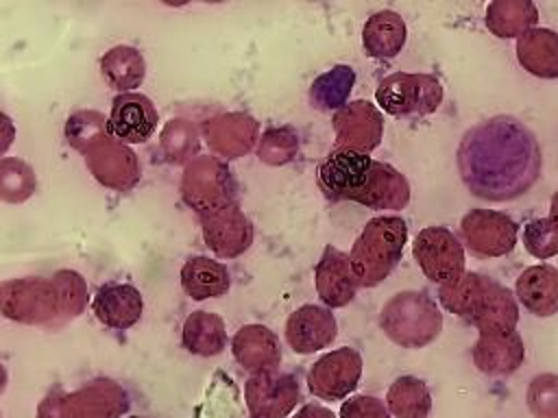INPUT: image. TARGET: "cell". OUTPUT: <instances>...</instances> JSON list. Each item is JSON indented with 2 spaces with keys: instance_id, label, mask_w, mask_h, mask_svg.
I'll return each mask as SVG.
<instances>
[{
  "instance_id": "1",
  "label": "cell",
  "mask_w": 558,
  "mask_h": 418,
  "mask_svg": "<svg viewBox=\"0 0 558 418\" xmlns=\"http://www.w3.org/2000/svg\"><path fill=\"white\" fill-rule=\"evenodd\" d=\"M456 157L466 189L495 202L523 196L538 181L543 165L536 137L510 115H495L469 128Z\"/></svg>"
},
{
  "instance_id": "2",
  "label": "cell",
  "mask_w": 558,
  "mask_h": 418,
  "mask_svg": "<svg viewBox=\"0 0 558 418\" xmlns=\"http://www.w3.org/2000/svg\"><path fill=\"white\" fill-rule=\"evenodd\" d=\"M318 187L329 200L368 209H403L410 202V183L397 168L344 148L331 150L318 165Z\"/></svg>"
},
{
  "instance_id": "3",
  "label": "cell",
  "mask_w": 558,
  "mask_h": 418,
  "mask_svg": "<svg viewBox=\"0 0 558 418\" xmlns=\"http://www.w3.org/2000/svg\"><path fill=\"white\" fill-rule=\"evenodd\" d=\"M85 296V281L72 270L57 272L50 281L37 276L4 281L0 283V314L17 322L39 324L61 311L81 314Z\"/></svg>"
},
{
  "instance_id": "4",
  "label": "cell",
  "mask_w": 558,
  "mask_h": 418,
  "mask_svg": "<svg viewBox=\"0 0 558 418\" xmlns=\"http://www.w3.org/2000/svg\"><path fill=\"white\" fill-rule=\"evenodd\" d=\"M408 224L399 216H377L366 222L349 253L353 274L362 287L379 285L401 261Z\"/></svg>"
},
{
  "instance_id": "5",
  "label": "cell",
  "mask_w": 558,
  "mask_h": 418,
  "mask_svg": "<svg viewBox=\"0 0 558 418\" xmlns=\"http://www.w3.org/2000/svg\"><path fill=\"white\" fill-rule=\"evenodd\" d=\"M70 122L78 124V133L70 135V142L76 150L87 155V165L100 183L124 189L137 181L140 170L135 155L124 144L113 142L107 131L96 135V128L107 122L100 113H92V122H83V115L76 113L70 118Z\"/></svg>"
},
{
  "instance_id": "6",
  "label": "cell",
  "mask_w": 558,
  "mask_h": 418,
  "mask_svg": "<svg viewBox=\"0 0 558 418\" xmlns=\"http://www.w3.org/2000/svg\"><path fill=\"white\" fill-rule=\"evenodd\" d=\"M384 333L403 348H421L434 342L442 329V314L425 292H399L381 309Z\"/></svg>"
},
{
  "instance_id": "7",
  "label": "cell",
  "mask_w": 558,
  "mask_h": 418,
  "mask_svg": "<svg viewBox=\"0 0 558 418\" xmlns=\"http://www.w3.org/2000/svg\"><path fill=\"white\" fill-rule=\"evenodd\" d=\"M126 409V392L116 381L98 379L78 392L44 398L37 418H120Z\"/></svg>"
},
{
  "instance_id": "8",
  "label": "cell",
  "mask_w": 558,
  "mask_h": 418,
  "mask_svg": "<svg viewBox=\"0 0 558 418\" xmlns=\"http://www.w3.org/2000/svg\"><path fill=\"white\" fill-rule=\"evenodd\" d=\"M375 100L381 111L395 118L429 115L442 102V85L434 74L395 72L379 83Z\"/></svg>"
},
{
  "instance_id": "9",
  "label": "cell",
  "mask_w": 558,
  "mask_h": 418,
  "mask_svg": "<svg viewBox=\"0 0 558 418\" xmlns=\"http://www.w3.org/2000/svg\"><path fill=\"white\" fill-rule=\"evenodd\" d=\"M412 257L421 272L438 285L451 283L466 272L464 248L447 226L421 229L412 244Z\"/></svg>"
},
{
  "instance_id": "10",
  "label": "cell",
  "mask_w": 558,
  "mask_h": 418,
  "mask_svg": "<svg viewBox=\"0 0 558 418\" xmlns=\"http://www.w3.org/2000/svg\"><path fill=\"white\" fill-rule=\"evenodd\" d=\"M466 248L480 257H504L512 253L519 237L517 222L495 209H471L460 220Z\"/></svg>"
},
{
  "instance_id": "11",
  "label": "cell",
  "mask_w": 558,
  "mask_h": 418,
  "mask_svg": "<svg viewBox=\"0 0 558 418\" xmlns=\"http://www.w3.org/2000/svg\"><path fill=\"white\" fill-rule=\"evenodd\" d=\"M362 377V355L342 346L318 357L307 372V388L314 396L323 401H342L360 383Z\"/></svg>"
},
{
  "instance_id": "12",
  "label": "cell",
  "mask_w": 558,
  "mask_h": 418,
  "mask_svg": "<svg viewBox=\"0 0 558 418\" xmlns=\"http://www.w3.org/2000/svg\"><path fill=\"white\" fill-rule=\"evenodd\" d=\"M338 148L371 155L384 135V113L368 100H353L333 115Z\"/></svg>"
},
{
  "instance_id": "13",
  "label": "cell",
  "mask_w": 558,
  "mask_h": 418,
  "mask_svg": "<svg viewBox=\"0 0 558 418\" xmlns=\"http://www.w3.org/2000/svg\"><path fill=\"white\" fill-rule=\"evenodd\" d=\"M246 405L253 418H286L301 398V388L294 374L262 372L253 374L244 388Z\"/></svg>"
},
{
  "instance_id": "14",
  "label": "cell",
  "mask_w": 558,
  "mask_h": 418,
  "mask_svg": "<svg viewBox=\"0 0 558 418\" xmlns=\"http://www.w3.org/2000/svg\"><path fill=\"white\" fill-rule=\"evenodd\" d=\"M159 115L155 104L135 91L118 94L107 118V133L120 144H144L157 128Z\"/></svg>"
},
{
  "instance_id": "15",
  "label": "cell",
  "mask_w": 558,
  "mask_h": 418,
  "mask_svg": "<svg viewBox=\"0 0 558 418\" xmlns=\"http://www.w3.org/2000/svg\"><path fill=\"white\" fill-rule=\"evenodd\" d=\"M181 187L185 200L196 207L198 213L231 205L233 187L229 170L209 157H201L187 168Z\"/></svg>"
},
{
  "instance_id": "16",
  "label": "cell",
  "mask_w": 558,
  "mask_h": 418,
  "mask_svg": "<svg viewBox=\"0 0 558 418\" xmlns=\"http://www.w3.org/2000/svg\"><path fill=\"white\" fill-rule=\"evenodd\" d=\"M466 320L480 333L517 331V322H519L517 298L506 285L486 276Z\"/></svg>"
},
{
  "instance_id": "17",
  "label": "cell",
  "mask_w": 558,
  "mask_h": 418,
  "mask_svg": "<svg viewBox=\"0 0 558 418\" xmlns=\"http://www.w3.org/2000/svg\"><path fill=\"white\" fill-rule=\"evenodd\" d=\"M201 220L207 246L220 257L242 255L253 239V229L246 216L233 202L201 213Z\"/></svg>"
},
{
  "instance_id": "18",
  "label": "cell",
  "mask_w": 558,
  "mask_h": 418,
  "mask_svg": "<svg viewBox=\"0 0 558 418\" xmlns=\"http://www.w3.org/2000/svg\"><path fill=\"white\" fill-rule=\"evenodd\" d=\"M338 335L333 314L320 305H301L286 320V340L299 355L327 348Z\"/></svg>"
},
{
  "instance_id": "19",
  "label": "cell",
  "mask_w": 558,
  "mask_h": 418,
  "mask_svg": "<svg viewBox=\"0 0 558 418\" xmlns=\"http://www.w3.org/2000/svg\"><path fill=\"white\" fill-rule=\"evenodd\" d=\"M316 292L327 307H344L355 298L360 287L349 255L338 250L336 246H325L316 270H314Z\"/></svg>"
},
{
  "instance_id": "20",
  "label": "cell",
  "mask_w": 558,
  "mask_h": 418,
  "mask_svg": "<svg viewBox=\"0 0 558 418\" xmlns=\"http://www.w3.org/2000/svg\"><path fill=\"white\" fill-rule=\"evenodd\" d=\"M525 359V346L517 331L480 333L473 346V364L480 372L506 377L519 370Z\"/></svg>"
},
{
  "instance_id": "21",
  "label": "cell",
  "mask_w": 558,
  "mask_h": 418,
  "mask_svg": "<svg viewBox=\"0 0 558 418\" xmlns=\"http://www.w3.org/2000/svg\"><path fill=\"white\" fill-rule=\"evenodd\" d=\"M92 309L105 327L124 331L140 320L144 300L140 290L131 283H105L96 290Z\"/></svg>"
},
{
  "instance_id": "22",
  "label": "cell",
  "mask_w": 558,
  "mask_h": 418,
  "mask_svg": "<svg viewBox=\"0 0 558 418\" xmlns=\"http://www.w3.org/2000/svg\"><path fill=\"white\" fill-rule=\"evenodd\" d=\"M519 303L538 318L558 314V268L551 263H538L525 268L517 276L514 285Z\"/></svg>"
},
{
  "instance_id": "23",
  "label": "cell",
  "mask_w": 558,
  "mask_h": 418,
  "mask_svg": "<svg viewBox=\"0 0 558 418\" xmlns=\"http://www.w3.org/2000/svg\"><path fill=\"white\" fill-rule=\"evenodd\" d=\"M233 357L253 374L272 372L281 359L277 335L264 324H246L233 337Z\"/></svg>"
},
{
  "instance_id": "24",
  "label": "cell",
  "mask_w": 558,
  "mask_h": 418,
  "mask_svg": "<svg viewBox=\"0 0 558 418\" xmlns=\"http://www.w3.org/2000/svg\"><path fill=\"white\" fill-rule=\"evenodd\" d=\"M519 65L538 78H558V33L534 26L517 39Z\"/></svg>"
},
{
  "instance_id": "25",
  "label": "cell",
  "mask_w": 558,
  "mask_h": 418,
  "mask_svg": "<svg viewBox=\"0 0 558 418\" xmlns=\"http://www.w3.org/2000/svg\"><path fill=\"white\" fill-rule=\"evenodd\" d=\"M408 39V28L397 11L384 9L373 13L362 28V46L373 59L397 57Z\"/></svg>"
},
{
  "instance_id": "26",
  "label": "cell",
  "mask_w": 558,
  "mask_h": 418,
  "mask_svg": "<svg viewBox=\"0 0 558 418\" xmlns=\"http://www.w3.org/2000/svg\"><path fill=\"white\" fill-rule=\"evenodd\" d=\"M181 285L194 300H207L227 294L231 276L225 263L211 257L194 255L181 268Z\"/></svg>"
},
{
  "instance_id": "27",
  "label": "cell",
  "mask_w": 558,
  "mask_h": 418,
  "mask_svg": "<svg viewBox=\"0 0 558 418\" xmlns=\"http://www.w3.org/2000/svg\"><path fill=\"white\" fill-rule=\"evenodd\" d=\"M257 122L248 115H220L207 122L205 135L207 144L229 157H240L246 152L255 139Z\"/></svg>"
},
{
  "instance_id": "28",
  "label": "cell",
  "mask_w": 558,
  "mask_h": 418,
  "mask_svg": "<svg viewBox=\"0 0 558 418\" xmlns=\"http://www.w3.org/2000/svg\"><path fill=\"white\" fill-rule=\"evenodd\" d=\"M536 22L538 9L530 0H495L486 7V26L499 39H519Z\"/></svg>"
},
{
  "instance_id": "29",
  "label": "cell",
  "mask_w": 558,
  "mask_h": 418,
  "mask_svg": "<svg viewBox=\"0 0 558 418\" xmlns=\"http://www.w3.org/2000/svg\"><path fill=\"white\" fill-rule=\"evenodd\" d=\"M181 344L201 357L222 353L227 344L225 320L211 311H192L181 331Z\"/></svg>"
},
{
  "instance_id": "30",
  "label": "cell",
  "mask_w": 558,
  "mask_h": 418,
  "mask_svg": "<svg viewBox=\"0 0 558 418\" xmlns=\"http://www.w3.org/2000/svg\"><path fill=\"white\" fill-rule=\"evenodd\" d=\"M386 407L395 418H427L432 411L429 388L418 377L403 374L390 383Z\"/></svg>"
},
{
  "instance_id": "31",
  "label": "cell",
  "mask_w": 558,
  "mask_h": 418,
  "mask_svg": "<svg viewBox=\"0 0 558 418\" xmlns=\"http://www.w3.org/2000/svg\"><path fill=\"white\" fill-rule=\"evenodd\" d=\"M355 85V70L351 65H333L320 74L310 87V100L320 111H340Z\"/></svg>"
},
{
  "instance_id": "32",
  "label": "cell",
  "mask_w": 558,
  "mask_h": 418,
  "mask_svg": "<svg viewBox=\"0 0 558 418\" xmlns=\"http://www.w3.org/2000/svg\"><path fill=\"white\" fill-rule=\"evenodd\" d=\"M100 70L107 83L120 91H131L144 81V59L129 46H116L100 59Z\"/></svg>"
},
{
  "instance_id": "33",
  "label": "cell",
  "mask_w": 558,
  "mask_h": 418,
  "mask_svg": "<svg viewBox=\"0 0 558 418\" xmlns=\"http://www.w3.org/2000/svg\"><path fill=\"white\" fill-rule=\"evenodd\" d=\"M201 418H238V390L222 370L214 374L201 407Z\"/></svg>"
},
{
  "instance_id": "34",
  "label": "cell",
  "mask_w": 558,
  "mask_h": 418,
  "mask_svg": "<svg viewBox=\"0 0 558 418\" xmlns=\"http://www.w3.org/2000/svg\"><path fill=\"white\" fill-rule=\"evenodd\" d=\"M35 174L33 168L20 159L0 161V198L9 202H20L33 194Z\"/></svg>"
},
{
  "instance_id": "35",
  "label": "cell",
  "mask_w": 558,
  "mask_h": 418,
  "mask_svg": "<svg viewBox=\"0 0 558 418\" xmlns=\"http://www.w3.org/2000/svg\"><path fill=\"white\" fill-rule=\"evenodd\" d=\"M525 401L534 418H558V374H536L527 385Z\"/></svg>"
},
{
  "instance_id": "36",
  "label": "cell",
  "mask_w": 558,
  "mask_h": 418,
  "mask_svg": "<svg viewBox=\"0 0 558 418\" xmlns=\"http://www.w3.org/2000/svg\"><path fill=\"white\" fill-rule=\"evenodd\" d=\"M523 248L536 259L558 255V226L549 218H534L523 226Z\"/></svg>"
},
{
  "instance_id": "37",
  "label": "cell",
  "mask_w": 558,
  "mask_h": 418,
  "mask_svg": "<svg viewBox=\"0 0 558 418\" xmlns=\"http://www.w3.org/2000/svg\"><path fill=\"white\" fill-rule=\"evenodd\" d=\"M296 148H299V142H296L294 131L283 126V128L268 131L264 135L262 146H259V157L266 163H286L292 159Z\"/></svg>"
},
{
  "instance_id": "38",
  "label": "cell",
  "mask_w": 558,
  "mask_h": 418,
  "mask_svg": "<svg viewBox=\"0 0 558 418\" xmlns=\"http://www.w3.org/2000/svg\"><path fill=\"white\" fill-rule=\"evenodd\" d=\"M340 418H392L386 403L371 394H355L340 407Z\"/></svg>"
},
{
  "instance_id": "39",
  "label": "cell",
  "mask_w": 558,
  "mask_h": 418,
  "mask_svg": "<svg viewBox=\"0 0 558 418\" xmlns=\"http://www.w3.org/2000/svg\"><path fill=\"white\" fill-rule=\"evenodd\" d=\"M13 139H15L13 120L0 111V157L9 150V146L13 144Z\"/></svg>"
},
{
  "instance_id": "40",
  "label": "cell",
  "mask_w": 558,
  "mask_h": 418,
  "mask_svg": "<svg viewBox=\"0 0 558 418\" xmlns=\"http://www.w3.org/2000/svg\"><path fill=\"white\" fill-rule=\"evenodd\" d=\"M294 418H336V414L318 403H307L294 414Z\"/></svg>"
},
{
  "instance_id": "41",
  "label": "cell",
  "mask_w": 558,
  "mask_h": 418,
  "mask_svg": "<svg viewBox=\"0 0 558 418\" xmlns=\"http://www.w3.org/2000/svg\"><path fill=\"white\" fill-rule=\"evenodd\" d=\"M549 220L558 226V192L551 196V202H549Z\"/></svg>"
},
{
  "instance_id": "42",
  "label": "cell",
  "mask_w": 558,
  "mask_h": 418,
  "mask_svg": "<svg viewBox=\"0 0 558 418\" xmlns=\"http://www.w3.org/2000/svg\"><path fill=\"white\" fill-rule=\"evenodd\" d=\"M4 383H7V372H4V368H2V364H0V390L4 388Z\"/></svg>"
},
{
  "instance_id": "43",
  "label": "cell",
  "mask_w": 558,
  "mask_h": 418,
  "mask_svg": "<svg viewBox=\"0 0 558 418\" xmlns=\"http://www.w3.org/2000/svg\"><path fill=\"white\" fill-rule=\"evenodd\" d=\"M129 418H146V416H129Z\"/></svg>"
}]
</instances>
